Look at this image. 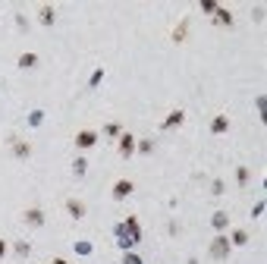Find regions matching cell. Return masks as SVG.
I'll use <instances>...</instances> for the list:
<instances>
[{
	"label": "cell",
	"instance_id": "52a82bcc",
	"mask_svg": "<svg viewBox=\"0 0 267 264\" xmlns=\"http://www.w3.org/2000/svg\"><path fill=\"white\" fill-rule=\"evenodd\" d=\"M66 211H69L72 220H82L85 217V204L79 201V198H66Z\"/></svg>",
	"mask_w": 267,
	"mask_h": 264
},
{
	"label": "cell",
	"instance_id": "5b68a950",
	"mask_svg": "<svg viewBox=\"0 0 267 264\" xmlns=\"http://www.w3.org/2000/svg\"><path fill=\"white\" fill-rule=\"evenodd\" d=\"M10 148L19 161H29L32 157V142H22V138H10Z\"/></svg>",
	"mask_w": 267,
	"mask_h": 264
},
{
	"label": "cell",
	"instance_id": "2e32d148",
	"mask_svg": "<svg viewBox=\"0 0 267 264\" xmlns=\"http://www.w3.org/2000/svg\"><path fill=\"white\" fill-rule=\"evenodd\" d=\"M211 223H214V230H226V227H230V214H226V211H217Z\"/></svg>",
	"mask_w": 267,
	"mask_h": 264
},
{
	"label": "cell",
	"instance_id": "5bb4252c",
	"mask_svg": "<svg viewBox=\"0 0 267 264\" xmlns=\"http://www.w3.org/2000/svg\"><path fill=\"white\" fill-rule=\"evenodd\" d=\"M35 66H38V54H32V50L19 54V69H35Z\"/></svg>",
	"mask_w": 267,
	"mask_h": 264
},
{
	"label": "cell",
	"instance_id": "4316f807",
	"mask_svg": "<svg viewBox=\"0 0 267 264\" xmlns=\"http://www.w3.org/2000/svg\"><path fill=\"white\" fill-rule=\"evenodd\" d=\"M261 214H264V201H258L255 208H251V217H261Z\"/></svg>",
	"mask_w": 267,
	"mask_h": 264
},
{
	"label": "cell",
	"instance_id": "7a4b0ae2",
	"mask_svg": "<svg viewBox=\"0 0 267 264\" xmlns=\"http://www.w3.org/2000/svg\"><path fill=\"white\" fill-rule=\"evenodd\" d=\"M211 258H217V261L230 258V236H217L211 242Z\"/></svg>",
	"mask_w": 267,
	"mask_h": 264
},
{
	"label": "cell",
	"instance_id": "9c48e42d",
	"mask_svg": "<svg viewBox=\"0 0 267 264\" xmlns=\"http://www.w3.org/2000/svg\"><path fill=\"white\" fill-rule=\"evenodd\" d=\"M185 38H189V19H183V22L173 25V41H176V44H185Z\"/></svg>",
	"mask_w": 267,
	"mask_h": 264
},
{
	"label": "cell",
	"instance_id": "d4e9b609",
	"mask_svg": "<svg viewBox=\"0 0 267 264\" xmlns=\"http://www.w3.org/2000/svg\"><path fill=\"white\" fill-rule=\"evenodd\" d=\"M217 10V3H214V0H201V13H214Z\"/></svg>",
	"mask_w": 267,
	"mask_h": 264
},
{
	"label": "cell",
	"instance_id": "7402d4cb",
	"mask_svg": "<svg viewBox=\"0 0 267 264\" xmlns=\"http://www.w3.org/2000/svg\"><path fill=\"white\" fill-rule=\"evenodd\" d=\"M104 132H107V135H110V138L123 135V129H119V123H107V126H104Z\"/></svg>",
	"mask_w": 267,
	"mask_h": 264
},
{
	"label": "cell",
	"instance_id": "e0dca14e",
	"mask_svg": "<svg viewBox=\"0 0 267 264\" xmlns=\"http://www.w3.org/2000/svg\"><path fill=\"white\" fill-rule=\"evenodd\" d=\"M135 151H142V154H151V151H154V138H138V142H135Z\"/></svg>",
	"mask_w": 267,
	"mask_h": 264
},
{
	"label": "cell",
	"instance_id": "9a60e30c",
	"mask_svg": "<svg viewBox=\"0 0 267 264\" xmlns=\"http://www.w3.org/2000/svg\"><path fill=\"white\" fill-rule=\"evenodd\" d=\"M230 246H249V233H245V230H233V236H230Z\"/></svg>",
	"mask_w": 267,
	"mask_h": 264
},
{
	"label": "cell",
	"instance_id": "ba28073f",
	"mask_svg": "<svg viewBox=\"0 0 267 264\" xmlns=\"http://www.w3.org/2000/svg\"><path fill=\"white\" fill-rule=\"evenodd\" d=\"M53 19H57V10H53L50 3L38 6V22H41V25H53Z\"/></svg>",
	"mask_w": 267,
	"mask_h": 264
},
{
	"label": "cell",
	"instance_id": "3957f363",
	"mask_svg": "<svg viewBox=\"0 0 267 264\" xmlns=\"http://www.w3.org/2000/svg\"><path fill=\"white\" fill-rule=\"evenodd\" d=\"M132 192H135V182L132 180H117L113 182V198H117V201H126Z\"/></svg>",
	"mask_w": 267,
	"mask_h": 264
},
{
	"label": "cell",
	"instance_id": "d6986e66",
	"mask_svg": "<svg viewBox=\"0 0 267 264\" xmlns=\"http://www.w3.org/2000/svg\"><path fill=\"white\" fill-rule=\"evenodd\" d=\"M236 180H239V186H249V180H251L249 167H239V170H236Z\"/></svg>",
	"mask_w": 267,
	"mask_h": 264
},
{
	"label": "cell",
	"instance_id": "ffe728a7",
	"mask_svg": "<svg viewBox=\"0 0 267 264\" xmlns=\"http://www.w3.org/2000/svg\"><path fill=\"white\" fill-rule=\"evenodd\" d=\"M29 123H32V126H41V123H44V110H32V114H29Z\"/></svg>",
	"mask_w": 267,
	"mask_h": 264
},
{
	"label": "cell",
	"instance_id": "83f0119b",
	"mask_svg": "<svg viewBox=\"0 0 267 264\" xmlns=\"http://www.w3.org/2000/svg\"><path fill=\"white\" fill-rule=\"evenodd\" d=\"M6 248H10V246H6V242H3V239H0V261H3V255H6Z\"/></svg>",
	"mask_w": 267,
	"mask_h": 264
},
{
	"label": "cell",
	"instance_id": "4fadbf2b",
	"mask_svg": "<svg viewBox=\"0 0 267 264\" xmlns=\"http://www.w3.org/2000/svg\"><path fill=\"white\" fill-rule=\"evenodd\" d=\"M214 22L217 25H233V13L226 10V6H217V10H214Z\"/></svg>",
	"mask_w": 267,
	"mask_h": 264
},
{
	"label": "cell",
	"instance_id": "8fae6325",
	"mask_svg": "<svg viewBox=\"0 0 267 264\" xmlns=\"http://www.w3.org/2000/svg\"><path fill=\"white\" fill-rule=\"evenodd\" d=\"M183 123H185V114H183V110H170V114H167V120H164V129L183 126Z\"/></svg>",
	"mask_w": 267,
	"mask_h": 264
},
{
	"label": "cell",
	"instance_id": "30bf717a",
	"mask_svg": "<svg viewBox=\"0 0 267 264\" xmlns=\"http://www.w3.org/2000/svg\"><path fill=\"white\" fill-rule=\"evenodd\" d=\"M123 230H126V236H129L132 242H138V239H142V230H138V220H135V217H126Z\"/></svg>",
	"mask_w": 267,
	"mask_h": 264
},
{
	"label": "cell",
	"instance_id": "cb8c5ba5",
	"mask_svg": "<svg viewBox=\"0 0 267 264\" xmlns=\"http://www.w3.org/2000/svg\"><path fill=\"white\" fill-rule=\"evenodd\" d=\"M76 252L79 255H91V246H88V242H76Z\"/></svg>",
	"mask_w": 267,
	"mask_h": 264
},
{
	"label": "cell",
	"instance_id": "277c9868",
	"mask_svg": "<svg viewBox=\"0 0 267 264\" xmlns=\"http://www.w3.org/2000/svg\"><path fill=\"white\" fill-rule=\"evenodd\" d=\"M135 142L138 138L132 135V132H123V135H119V157H132L135 154Z\"/></svg>",
	"mask_w": 267,
	"mask_h": 264
},
{
	"label": "cell",
	"instance_id": "7c38bea8",
	"mask_svg": "<svg viewBox=\"0 0 267 264\" xmlns=\"http://www.w3.org/2000/svg\"><path fill=\"white\" fill-rule=\"evenodd\" d=\"M226 129H230V116L217 114V116H214V123H211V132H214V135H223Z\"/></svg>",
	"mask_w": 267,
	"mask_h": 264
},
{
	"label": "cell",
	"instance_id": "44dd1931",
	"mask_svg": "<svg viewBox=\"0 0 267 264\" xmlns=\"http://www.w3.org/2000/svg\"><path fill=\"white\" fill-rule=\"evenodd\" d=\"M13 248H16V255H19V258H25V255L32 252V246H29V242H22V239H19V242H16Z\"/></svg>",
	"mask_w": 267,
	"mask_h": 264
},
{
	"label": "cell",
	"instance_id": "f1b7e54d",
	"mask_svg": "<svg viewBox=\"0 0 267 264\" xmlns=\"http://www.w3.org/2000/svg\"><path fill=\"white\" fill-rule=\"evenodd\" d=\"M50 264H69V261H66V258H53Z\"/></svg>",
	"mask_w": 267,
	"mask_h": 264
},
{
	"label": "cell",
	"instance_id": "603a6c76",
	"mask_svg": "<svg viewBox=\"0 0 267 264\" xmlns=\"http://www.w3.org/2000/svg\"><path fill=\"white\" fill-rule=\"evenodd\" d=\"M101 79H104V66H98V69L91 72V82H88V85H91V88H95V85L101 82Z\"/></svg>",
	"mask_w": 267,
	"mask_h": 264
},
{
	"label": "cell",
	"instance_id": "484cf974",
	"mask_svg": "<svg viewBox=\"0 0 267 264\" xmlns=\"http://www.w3.org/2000/svg\"><path fill=\"white\" fill-rule=\"evenodd\" d=\"M123 264H142V258H138V255H129V252H126V258H123Z\"/></svg>",
	"mask_w": 267,
	"mask_h": 264
},
{
	"label": "cell",
	"instance_id": "6da1fadb",
	"mask_svg": "<svg viewBox=\"0 0 267 264\" xmlns=\"http://www.w3.org/2000/svg\"><path fill=\"white\" fill-rule=\"evenodd\" d=\"M72 142H76V148L88 151V148H95V145H98V132H95V129H79Z\"/></svg>",
	"mask_w": 267,
	"mask_h": 264
},
{
	"label": "cell",
	"instance_id": "ac0fdd59",
	"mask_svg": "<svg viewBox=\"0 0 267 264\" xmlns=\"http://www.w3.org/2000/svg\"><path fill=\"white\" fill-rule=\"evenodd\" d=\"M85 170H88V161H85V157H76V161H72V173L85 176Z\"/></svg>",
	"mask_w": 267,
	"mask_h": 264
},
{
	"label": "cell",
	"instance_id": "8992f818",
	"mask_svg": "<svg viewBox=\"0 0 267 264\" xmlns=\"http://www.w3.org/2000/svg\"><path fill=\"white\" fill-rule=\"evenodd\" d=\"M22 220L29 223V227H44V211L41 208H25L22 211Z\"/></svg>",
	"mask_w": 267,
	"mask_h": 264
}]
</instances>
